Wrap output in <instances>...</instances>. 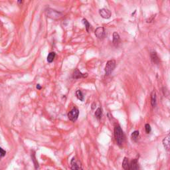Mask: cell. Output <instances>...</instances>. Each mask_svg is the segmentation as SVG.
I'll return each instance as SVG.
<instances>
[{
  "label": "cell",
  "instance_id": "cell-1",
  "mask_svg": "<svg viewBox=\"0 0 170 170\" xmlns=\"http://www.w3.org/2000/svg\"><path fill=\"white\" fill-rule=\"evenodd\" d=\"M114 137L116 141L117 144L119 146L121 145L124 143V132L122 131V128H120L119 125L115 126L114 128Z\"/></svg>",
  "mask_w": 170,
  "mask_h": 170
},
{
  "label": "cell",
  "instance_id": "cell-2",
  "mask_svg": "<svg viewBox=\"0 0 170 170\" xmlns=\"http://www.w3.org/2000/svg\"><path fill=\"white\" fill-rule=\"evenodd\" d=\"M116 63L114 60H110L108 61L105 66V68H104V72H105L106 75H107V76L110 75L116 68Z\"/></svg>",
  "mask_w": 170,
  "mask_h": 170
},
{
  "label": "cell",
  "instance_id": "cell-3",
  "mask_svg": "<svg viewBox=\"0 0 170 170\" xmlns=\"http://www.w3.org/2000/svg\"><path fill=\"white\" fill-rule=\"evenodd\" d=\"M45 12H46L47 17L53 19H60L63 16L62 13L57 11V10H55V9H50V8L47 9Z\"/></svg>",
  "mask_w": 170,
  "mask_h": 170
},
{
  "label": "cell",
  "instance_id": "cell-4",
  "mask_svg": "<svg viewBox=\"0 0 170 170\" xmlns=\"http://www.w3.org/2000/svg\"><path fill=\"white\" fill-rule=\"evenodd\" d=\"M78 115H79V110L77 108L74 107L68 113V118L71 122H74L78 119Z\"/></svg>",
  "mask_w": 170,
  "mask_h": 170
},
{
  "label": "cell",
  "instance_id": "cell-5",
  "mask_svg": "<svg viewBox=\"0 0 170 170\" xmlns=\"http://www.w3.org/2000/svg\"><path fill=\"white\" fill-rule=\"evenodd\" d=\"M94 33H95L96 37L100 40H102L106 37V31L105 29L102 27L96 28Z\"/></svg>",
  "mask_w": 170,
  "mask_h": 170
},
{
  "label": "cell",
  "instance_id": "cell-6",
  "mask_svg": "<svg viewBox=\"0 0 170 170\" xmlns=\"http://www.w3.org/2000/svg\"><path fill=\"white\" fill-rule=\"evenodd\" d=\"M99 14L101 17L103 19H110L111 17V11H110L109 9H106V8H102V9H100L99 10Z\"/></svg>",
  "mask_w": 170,
  "mask_h": 170
},
{
  "label": "cell",
  "instance_id": "cell-7",
  "mask_svg": "<svg viewBox=\"0 0 170 170\" xmlns=\"http://www.w3.org/2000/svg\"><path fill=\"white\" fill-rule=\"evenodd\" d=\"M88 76V74L87 73H82L80 71L78 70V69H75L73 72L72 74V78L74 79H78V78H86Z\"/></svg>",
  "mask_w": 170,
  "mask_h": 170
},
{
  "label": "cell",
  "instance_id": "cell-8",
  "mask_svg": "<svg viewBox=\"0 0 170 170\" xmlns=\"http://www.w3.org/2000/svg\"><path fill=\"white\" fill-rule=\"evenodd\" d=\"M71 167L73 170H83L81 165L79 164V162L74 157H73L71 160Z\"/></svg>",
  "mask_w": 170,
  "mask_h": 170
},
{
  "label": "cell",
  "instance_id": "cell-9",
  "mask_svg": "<svg viewBox=\"0 0 170 170\" xmlns=\"http://www.w3.org/2000/svg\"><path fill=\"white\" fill-rule=\"evenodd\" d=\"M120 42V37L119 34L117 32H114L113 33V40L112 43L114 46L117 47Z\"/></svg>",
  "mask_w": 170,
  "mask_h": 170
},
{
  "label": "cell",
  "instance_id": "cell-10",
  "mask_svg": "<svg viewBox=\"0 0 170 170\" xmlns=\"http://www.w3.org/2000/svg\"><path fill=\"white\" fill-rule=\"evenodd\" d=\"M150 57H151V60L153 62L154 64H156V65H158L159 63V59L157 56V53L155 51L151 52L150 53Z\"/></svg>",
  "mask_w": 170,
  "mask_h": 170
},
{
  "label": "cell",
  "instance_id": "cell-11",
  "mask_svg": "<svg viewBox=\"0 0 170 170\" xmlns=\"http://www.w3.org/2000/svg\"><path fill=\"white\" fill-rule=\"evenodd\" d=\"M139 166L138 160L136 159H133L131 162L130 163L129 169L128 170H138Z\"/></svg>",
  "mask_w": 170,
  "mask_h": 170
},
{
  "label": "cell",
  "instance_id": "cell-12",
  "mask_svg": "<svg viewBox=\"0 0 170 170\" xmlns=\"http://www.w3.org/2000/svg\"><path fill=\"white\" fill-rule=\"evenodd\" d=\"M163 145L166 150H169V135H167L162 141Z\"/></svg>",
  "mask_w": 170,
  "mask_h": 170
},
{
  "label": "cell",
  "instance_id": "cell-13",
  "mask_svg": "<svg viewBox=\"0 0 170 170\" xmlns=\"http://www.w3.org/2000/svg\"><path fill=\"white\" fill-rule=\"evenodd\" d=\"M151 104H152V107L156 106V93L155 91H153L151 94Z\"/></svg>",
  "mask_w": 170,
  "mask_h": 170
},
{
  "label": "cell",
  "instance_id": "cell-14",
  "mask_svg": "<svg viewBox=\"0 0 170 170\" xmlns=\"http://www.w3.org/2000/svg\"><path fill=\"white\" fill-rule=\"evenodd\" d=\"M55 57H56L55 53V52H51L48 55V56H47V60L48 61V63H51L52 62L54 61Z\"/></svg>",
  "mask_w": 170,
  "mask_h": 170
},
{
  "label": "cell",
  "instance_id": "cell-15",
  "mask_svg": "<svg viewBox=\"0 0 170 170\" xmlns=\"http://www.w3.org/2000/svg\"><path fill=\"white\" fill-rule=\"evenodd\" d=\"M129 160H128L127 157H124V161H123V163H122V167H123V168H124V170H128L129 169Z\"/></svg>",
  "mask_w": 170,
  "mask_h": 170
},
{
  "label": "cell",
  "instance_id": "cell-16",
  "mask_svg": "<svg viewBox=\"0 0 170 170\" xmlns=\"http://www.w3.org/2000/svg\"><path fill=\"white\" fill-rule=\"evenodd\" d=\"M76 98L80 101H84V96L82 93V91H80V90H77L76 91Z\"/></svg>",
  "mask_w": 170,
  "mask_h": 170
},
{
  "label": "cell",
  "instance_id": "cell-17",
  "mask_svg": "<svg viewBox=\"0 0 170 170\" xmlns=\"http://www.w3.org/2000/svg\"><path fill=\"white\" fill-rule=\"evenodd\" d=\"M139 135H140V132H139L138 130H136L134 132H132V134H131V138L132 140L134 142H136L138 139Z\"/></svg>",
  "mask_w": 170,
  "mask_h": 170
},
{
  "label": "cell",
  "instance_id": "cell-18",
  "mask_svg": "<svg viewBox=\"0 0 170 170\" xmlns=\"http://www.w3.org/2000/svg\"><path fill=\"white\" fill-rule=\"evenodd\" d=\"M95 116L97 119L100 120L102 116V110L101 108H98L95 112Z\"/></svg>",
  "mask_w": 170,
  "mask_h": 170
},
{
  "label": "cell",
  "instance_id": "cell-19",
  "mask_svg": "<svg viewBox=\"0 0 170 170\" xmlns=\"http://www.w3.org/2000/svg\"><path fill=\"white\" fill-rule=\"evenodd\" d=\"M82 23H83V24L85 25V27H86V29H87V31L89 32V29L91 28V24L89 23V22L86 19L84 18L82 19Z\"/></svg>",
  "mask_w": 170,
  "mask_h": 170
},
{
  "label": "cell",
  "instance_id": "cell-20",
  "mask_svg": "<svg viewBox=\"0 0 170 170\" xmlns=\"http://www.w3.org/2000/svg\"><path fill=\"white\" fill-rule=\"evenodd\" d=\"M145 130H146V132L147 134H150L152 131V128L150 126V125L149 124H146L145 125Z\"/></svg>",
  "mask_w": 170,
  "mask_h": 170
},
{
  "label": "cell",
  "instance_id": "cell-21",
  "mask_svg": "<svg viewBox=\"0 0 170 170\" xmlns=\"http://www.w3.org/2000/svg\"><path fill=\"white\" fill-rule=\"evenodd\" d=\"M6 154V152L4 149H2V148H0V157H4Z\"/></svg>",
  "mask_w": 170,
  "mask_h": 170
},
{
  "label": "cell",
  "instance_id": "cell-22",
  "mask_svg": "<svg viewBox=\"0 0 170 170\" xmlns=\"http://www.w3.org/2000/svg\"><path fill=\"white\" fill-rule=\"evenodd\" d=\"M37 89H38V90H41V87L40 86V84H37Z\"/></svg>",
  "mask_w": 170,
  "mask_h": 170
},
{
  "label": "cell",
  "instance_id": "cell-23",
  "mask_svg": "<svg viewBox=\"0 0 170 170\" xmlns=\"http://www.w3.org/2000/svg\"><path fill=\"white\" fill-rule=\"evenodd\" d=\"M18 3H19V4H22L23 2H21V1H19V2H18Z\"/></svg>",
  "mask_w": 170,
  "mask_h": 170
}]
</instances>
